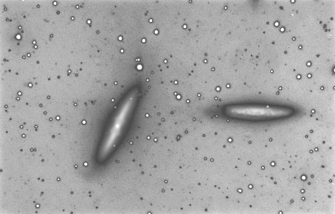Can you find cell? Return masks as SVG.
I'll return each mask as SVG.
<instances>
[{
    "label": "cell",
    "mask_w": 335,
    "mask_h": 214,
    "mask_svg": "<svg viewBox=\"0 0 335 214\" xmlns=\"http://www.w3.org/2000/svg\"><path fill=\"white\" fill-rule=\"evenodd\" d=\"M225 114L230 117L251 120H271L288 117L294 111L290 107L268 105H236L227 107Z\"/></svg>",
    "instance_id": "obj_1"
}]
</instances>
